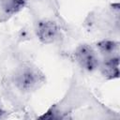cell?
I'll use <instances>...</instances> for the list:
<instances>
[{"instance_id":"7","label":"cell","mask_w":120,"mask_h":120,"mask_svg":"<svg viewBox=\"0 0 120 120\" xmlns=\"http://www.w3.org/2000/svg\"><path fill=\"white\" fill-rule=\"evenodd\" d=\"M3 114H4V111L0 108V117H2V115H3Z\"/></svg>"},{"instance_id":"3","label":"cell","mask_w":120,"mask_h":120,"mask_svg":"<svg viewBox=\"0 0 120 120\" xmlns=\"http://www.w3.org/2000/svg\"><path fill=\"white\" fill-rule=\"evenodd\" d=\"M37 37L43 44L54 43L60 38V29L57 23L52 20H41L36 27Z\"/></svg>"},{"instance_id":"4","label":"cell","mask_w":120,"mask_h":120,"mask_svg":"<svg viewBox=\"0 0 120 120\" xmlns=\"http://www.w3.org/2000/svg\"><path fill=\"white\" fill-rule=\"evenodd\" d=\"M101 74L109 79H116L119 77V57L118 55H112L105 57L102 63H99Z\"/></svg>"},{"instance_id":"5","label":"cell","mask_w":120,"mask_h":120,"mask_svg":"<svg viewBox=\"0 0 120 120\" xmlns=\"http://www.w3.org/2000/svg\"><path fill=\"white\" fill-rule=\"evenodd\" d=\"M25 6V0H0V17L6 21L20 12Z\"/></svg>"},{"instance_id":"2","label":"cell","mask_w":120,"mask_h":120,"mask_svg":"<svg viewBox=\"0 0 120 120\" xmlns=\"http://www.w3.org/2000/svg\"><path fill=\"white\" fill-rule=\"evenodd\" d=\"M74 58L78 65L86 71L92 72L99 67L100 62L98 54L90 45H79L74 52Z\"/></svg>"},{"instance_id":"6","label":"cell","mask_w":120,"mask_h":120,"mask_svg":"<svg viewBox=\"0 0 120 120\" xmlns=\"http://www.w3.org/2000/svg\"><path fill=\"white\" fill-rule=\"evenodd\" d=\"M97 48L104 57L112 56L118 51V43L112 40L104 39L97 43Z\"/></svg>"},{"instance_id":"1","label":"cell","mask_w":120,"mask_h":120,"mask_svg":"<svg viewBox=\"0 0 120 120\" xmlns=\"http://www.w3.org/2000/svg\"><path fill=\"white\" fill-rule=\"evenodd\" d=\"M13 82L21 92L30 93L43 84L44 75L37 67L25 64L19 67L15 71Z\"/></svg>"}]
</instances>
